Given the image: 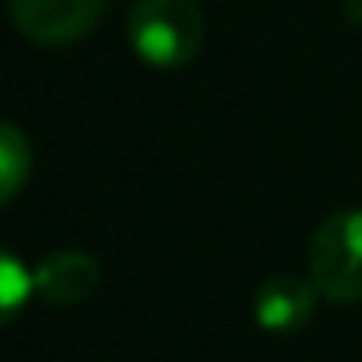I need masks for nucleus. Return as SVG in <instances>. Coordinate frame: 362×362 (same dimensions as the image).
<instances>
[{
  "mask_svg": "<svg viewBox=\"0 0 362 362\" xmlns=\"http://www.w3.org/2000/svg\"><path fill=\"white\" fill-rule=\"evenodd\" d=\"M320 288L312 284V276L300 273H273L257 284L253 292V320L257 327H265L269 335H296L312 323L315 304H320Z\"/></svg>",
  "mask_w": 362,
  "mask_h": 362,
  "instance_id": "obj_4",
  "label": "nucleus"
},
{
  "mask_svg": "<svg viewBox=\"0 0 362 362\" xmlns=\"http://www.w3.org/2000/svg\"><path fill=\"white\" fill-rule=\"evenodd\" d=\"M32 281L40 300H47L55 308H74V304H86L98 292L102 265L86 250H55L47 257H40V265L32 269Z\"/></svg>",
  "mask_w": 362,
  "mask_h": 362,
  "instance_id": "obj_5",
  "label": "nucleus"
},
{
  "mask_svg": "<svg viewBox=\"0 0 362 362\" xmlns=\"http://www.w3.org/2000/svg\"><path fill=\"white\" fill-rule=\"evenodd\" d=\"M308 276L331 304H362V206L335 211L315 226Z\"/></svg>",
  "mask_w": 362,
  "mask_h": 362,
  "instance_id": "obj_2",
  "label": "nucleus"
},
{
  "mask_svg": "<svg viewBox=\"0 0 362 362\" xmlns=\"http://www.w3.org/2000/svg\"><path fill=\"white\" fill-rule=\"evenodd\" d=\"M32 296H35L32 269H28L12 250L0 245V327L16 320V315L28 308V300H32Z\"/></svg>",
  "mask_w": 362,
  "mask_h": 362,
  "instance_id": "obj_7",
  "label": "nucleus"
},
{
  "mask_svg": "<svg viewBox=\"0 0 362 362\" xmlns=\"http://www.w3.org/2000/svg\"><path fill=\"white\" fill-rule=\"evenodd\" d=\"M12 24L40 47H66L94 32L105 0H8Z\"/></svg>",
  "mask_w": 362,
  "mask_h": 362,
  "instance_id": "obj_3",
  "label": "nucleus"
},
{
  "mask_svg": "<svg viewBox=\"0 0 362 362\" xmlns=\"http://www.w3.org/2000/svg\"><path fill=\"white\" fill-rule=\"evenodd\" d=\"M28 175H32V141L20 125L0 121V206L24 191Z\"/></svg>",
  "mask_w": 362,
  "mask_h": 362,
  "instance_id": "obj_6",
  "label": "nucleus"
},
{
  "mask_svg": "<svg viewBox=\"0 0 362 362\" xmlns=\"http://www.w3.org/2000/svg\"><path fill=\"white\" fill-rule=\"evenodd\" d=\"M206 20L195 0H136L129 8V43L152 71H180L203 51Z\"/></svg>",
  "mask_w": 362,
  "mask_h": 362,
  "instance_id": "obj_1",
  "label": "nucleus"
}]
</instances>
